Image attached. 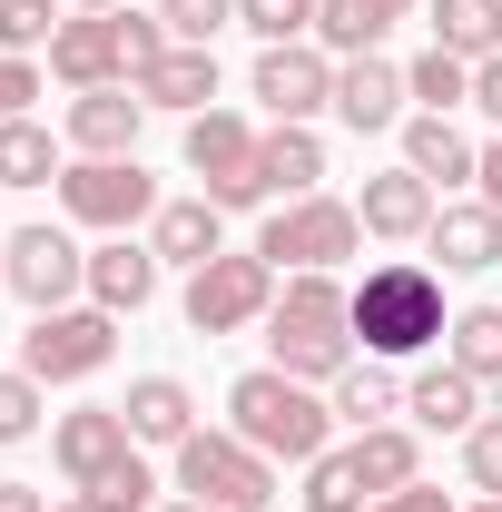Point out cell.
<instances>
[{"label":"cell","instance_id":"1","mask_svg":"<svg viewBox=\"0 0 502 512\" xmlns=\"http://www.w3.org/2000/svg\"><path fill=\"white\" fill-rule=\"evenodd\" d=\"M266 345L296 384H335L355 365V296L335 276H286L276 306H266Z\"/></svg>","mask_w":502,"mask_h":512},{"label":"cell","instance_id":"2","mask_svg":"<svg viewBox=\"0 0 502 512\" xmlns=\"http://www.w3.org/2000/svg\"><path fill=\"white\" fill-rule=\"evenodd\" d=\"M227 434H247L266 463H315L335 444V404L315 384H296L286 365H256V375L227 384Z\"/></svg>","mask_w":502,"mask_h":512},{"label":"cell","instance_id":"3","mask_svg":"<svg viewBox=\"0 0 502 512\" xmlns=\"http://www.w3.org/2000/svg\"><path fill=\"white\" fill-rule=\"evenodd\" d=\"M345 296H355V345L384 355V365L424 355L443 335V276L424 256H384V266H365V286H345Z\"/></svg>","mask_w":502,"mask_h":512},{"label":"cell","instance_id":"4","mask_svg":"<svg viewBox=\"0 0 502 512\" xmlns=\"http://www.w3.org/2000/svg\"><path fill=\"white\" fill-rule=\"evenodd\" d=\"M158 50H178L168 20H138V10H79V20H60V40H50V79H69V89H119V79H138Z\"/></svg>","mask_w":502,"mask_h":512},{"label":"cell","instance_id":"5","mask_svg":"<svg viewBox=\"0 0 502 512\" xmlns=\"http://www.w3.org/2000/svg\"><path fill=\"white\" fill-rule=\"evenodd\" d=\"M355 247H365V217H355L345 197H286V207L256 227V256H266L276 276H335Z\"/></svg>","mask_w":502,"mask_h":512},{"label":"cell","instance_id":"6","mask_svg":"<svg viewBox=\"0 0 502 512\" xmlns=\"http://www.w3.org/2000/svg\"><path fill=\"white\" fill-rule=\"evenodd\" d=\"M178 493L217 512H266L276 503V463L247 444V434H188L178 444Z\"/></svg>","mask_w":502,"mask_h":512},{"label":"cell","instance_id":"7","mask_svg":"<svg viewBox=\"0 0 502 512\" xmlns=\"http://www.w3.org/2000/svg\"><path fill=\"white\" fill-rule=\"evenodd\" d=\"M109 355H119V316L109 306H50L20 335V375H40V384H89Z\"/></svg>","mask_w":502,"mask_h":512},{"label":"cell","instance_id":"8","mask_svg":"<svg viewBox=\"0 0 502 512\" xmlns=\"http://www.w3.org/2000/svg\"><path fill=\"white\" fill-rule=\"evenodd\" d=\"M276 266L256 247H227V256H207L188 276V325L197 335H247V325H266V306H276Z\"/></svg>","mask_w":502,"mask_h":512},{"label":"cell","instance_id":"9","mask_svg":"<svg viewBox=\"0 0 502 512\" xmlns=\"http://www.w3.org/2000/svg\"><path fill=\"white\" fill-rule=\"evenodd\" d=\"M60 207L79 217V227L128 237V227H138V217H158L168 197H158V178H148L138 158H69V168H60Z\"/></svg>","mask_w":502,"mask_h":512},{"label":"cell","instance_id":"10","mask_svg":"<svg viewBox=\"0 0 502 512\" xmlns=\"http://www.w3.org/2000/svg\"><path fill=\"white\" fill-rule=\"evenodd\" d=\"M256 138L266 128H247L237 109H197L188 119V168H197V188L217 197V207H266V188H256Z\"/></svg>","mask_w":502,"mask_h":512},{"label":"cell","instance_id":"11","mask_svg":"<svg viewBox=\"0 0 502 512\" xmlns=\"http://www.w3.org/2000/svg\"><path fill=\"white\" fill-rule=\"evenodd\" d=\"M0 286H10L30 316H50V306H69V296L89 286V256L69 247V227H20V237L0 247Z\"/></svg>","mask_w":502,"mask_h":512},{"label":"cell","instance_id":"12","mask_svg":"<svg viewBox=\"0 0 502 512\" xmlns=\"http://www.w3.org/2000/svg\"><path fill=\"white\" fill-rule=\"evenodd\" d=\"M256 109L266 119H296L306 128L315 109H335V60L315 50V40H276V50H256Z\"/></svg>","mask_w":502,"mask_h":512},{"label":"cell","instance_id":"13","mask_svg":"<svg viewBox=\"0 0 502 512\" xmlns=\"http://www.w3.org/2000/svg\"><path fill=\"white\" fill-rule=\"evenodd\" d=\"M50 453H60L69 493H99L119 463H138V434H128L119 404H79V414H60V424H50Z\"/></svg>","mask_w":502,"mask_h":512},{"label":"cell","instance_id":"14","mask_svg":"<svg viewBox=\"0 0 502 512\" xmlns=\"http://www.w3.org/2000/svg\"><path fill=\"white\" fill-rule=\"evenodd\" d=\"M138 119H148V99H138V89H69V148H79V158H138Z\"/></svg>","mask_w":502,"mask_h":512},{"label":"cell","instance_id":"15","mask_svg":"<svg viewBox=\"0 0 502 512\" xmlns=\"http://www.w3.org/2000/svg\"><path fill=\"white\" fill-rule=\"evenodd\" d=\"M404 99H414V89H404V69L384 60V50H365V60H345V69H335V119L355 128V138L394 128V119H404Z\"/></svg>","mask_w":502,"mask_h":512},{"label":"cell","instance_id":"16","mask_svg":"<svg viewBox=\"0 0 502 512\" xmlns=\"http://www.w3.org/2000/svg\"><path fill=\"white\" fill-rule=\"evenodd\" d=\"M128 89H138L148 109H178V119H197V109H217V50H188V40H178V50H158V60L138 69Z\"/></svg>","mask_w":502,"mask_h":512},{"label":"cell","instance_id":"17","mask_svg":"<svg viewBox=\"0 0 502 512\" xmlns=\"http://www.w3.org/2000/svg\"><path fill=\"white\" fill-rule=\"evenodd\" d=\"M227 207L217 197H168L158 217H148V247H158V266H207V256H227V227H217Z\"/></svg>","mask_w":502,"mask_h":512},{"label":"cell","instance_id":"18","mask_svg":"<svg viewBox=\"0 0 502 512\" xmlns=\"http://www.w3.org/2000/svg\"><path fill=\"white\" fill-rule=\"evenodd\" d=\"M355 217H365V237H434V188L414 178V168H384V178H365V197H355Z\"/></svg>","mask_w":502,"mask_h":512},{"label":"cell","instance_id":"19","mask_svg":"<svg viewBox=\"0 0 502 512\" xmlns=\"http://www.w3.org/2000/svg\"><path fill=\"white\" fill-rule=\"evenodd\" d=\"M315 178H325V138H315V128L276 119L256 138V188H266V207H276V197H315Z\"/></svg>","mask_w":502,"mask_h":512},{"label":"cell","instance_id":"20","mask_svg":"<svg viewBox=\"0 0 502 512\" xmlns=\"http://www.w3.org/2000/svg\"><path fill=\"white\" fill-rule=\"evenodd\" d=\"M404 168H414L424 188H463V178L483 168V148H473V138H463L453 119H434V109H414V119H404Z\"/></svg>","mask_w":502,"mask_h":512},{"label":"cell","instance_id":"21","mask_svg":"<svg viewBox=\"0 0 502 512\" xmlns=\"http://www.w3.org/2000/svg\"><path fill=\"white\" fill-rule=\"evenodd\" d=\"M404 414H414L424 434H473V424H483V384L463 375V365H424V375L404 384Z\"/></svg>","mask_w":502,"mask_h":512},{"label":"cell","instance_id":"22","mask_svg":"<svg viewBox=\"0 0 502 512\" xmlns=\"http://www.w3.org/2000/svg\"><path fill=\"white\" fill-rule=\"evenodd\" d=\"M148 296H158V247H128V237L89 247V306H109V316H138Z\"/></svg>","mask_w":502,"mask_h":512},{"label":"cell","instance_id":"23","mask_svg":"<svg viewBox=\"0 0 502 512\" xmlns=\"http://www.w3.org/2000/svg\"><path fill=\"white\" fill-rule=\"evenodd\" d=\"M119 414H128V434H138V444H168V453L197 434V394H188L178 375H138Z\"/></svg>","mask_w":502,"mask_h":512},{"label":"cell","instance_id":"24","mask_svg":"<svg viewBox=\"0 0 502 512\" xmlns=\"http://www.w3.org/2000/svg\"><path fill=\"white\" fill-rule=\"evenodd\" d=\"M434 256H443V266H463V276L502 266V207H483V197H463V207H434Z\"/></svg>","mask_w":502,"mask_h":512},{"label":"cell","instance_id":"25","mask_svg":"<svg viewBox=\"0 0 502 512\" xmlns=\"http://www.w3.org/2000/svg\"><path fill=\"white\" fill-rule=\"evenodd\" d=\"M394 20H404L394 0H315V50L365 60V50H384V30H394Z\"/></svg>","mask_w":502,"mask_h":512},{"label":"cell","instance_id":"26","mask_svg":"<svg viewBox=\"0 0 502 512\" xmlns=\"http://www.w3.org/2000/svg\"><path fill=\"white\" fill-rule=\"evenodd\" d=\"M325 404H335V424H355V434H365V424H384V414L404 404V384H394V365H384V355H355V365L335 375V394H325Z\"/></svg>","mask_w":502,"mask_h":512},{"label":"cell","instance_id":"27","mask_svg":"<svg viewBox=\"0 0 502 512\" xmlns=\"http://www.w3.org/2000/svg\"><path fill=\"white\" fill-rule=\"evenodd\" d=\"M355 463H365V483L384 493H404V483H424V444H414V424H365L355 434Z\"/></svg>","mask_w":502,"mask_h":512},{"label":"cell","instance_id":"28","mask_svg":"<svg viewBox=\"0 0 502 512\" xmlns=\"http://www.w3.org/2000/svg\"><path fill=\"white\" fill-rule=\"evenodd\" d=\"M434 50H453V60H493L502 50V0H434Z\"/></svg>","mask_w":502,"mask_h":512},{"label":"cell","instance_id":"29","mask_svg":"<svg viewBox=\"0 0 502 512\" xmlns=\"http://www.w3.org/2000/svg\"><path fill=\"white\" fill-rule=\"evenodd\" d=\"M306 512H365L375 503V483H365V463H355V444H325L306 463V493H296Z\"/></svg>","mask_w":502,"mask_h":512},{"label":"cell","instance_id":"30","mask_svg":"<svg viewBox=\"0 0 502 512\" xmlns=\"http://www.w3.org/2000/svg\"><path fill=\"white\" fill-rule=\"evenodd\" d=\"M69 158H60V138L40 119H0V188H50Z\"/></svg>","mask_w":502,"mask_h":512},{"label":"cell","instance_id":"31","mask_svg":"<svg viewBox=\"0 0 502 512\" xmlns=\"http://www.w3.org/2000/svg\"><path fill=\"white\" fill-rule=\"evenodd\" d=\"M404 89H414L434 119H453V109H473V60H453V50H414Z\"/></svg>","mask_w":502,"mask_h":512},{"label":"cell","instance_id":"32","mask_svg":"<svg viewBox=\"0 0 502 512\" xmlns=\"http://www.w3.org/2000/svg\"><path fill=\"white\" fill-rule=\"evenodd\" d=\"M443 335H453V365L473 384H502V306H463Z\"/></svg>","mask_w":502,"mask_h":512},{"label":"cell","instance_id":"33","mask_svg":"<svg viewBox=\"0 0 502 512\" xmlns=\"http://www.w3.org/2000/svg\"><path fill=\"white\" fill-rule=\"evenodd\" d=\"M60 40V0H0V60H30Z\"/></svg>","mask_w":502,"mask_h":512},{"label":"cell","instance_id":"34","mask_svg":"<svg viewBox=\"0 0 502 512\" xmlns=\"http://www.w3.org/2000/svg\"><path fill=\"white\" fill-rule=\"evenodd\" d=\"M40 414H50V384L10 365V375H0V444H30V434H40Z\"/></svg>","mask_w":502,"mask_h":512},{"label":"cell","instance_id":"35","mask_svg":"<svg viewBox=\"0 0 502 512\" xmlns=\"http://www.w3.org/2000/svg\"><path fill=\"white\" fill-rule=\"evenodd\" d=\"M158 20H168V40H188V50H217V30L237 20V0H158Z\"/></svg>","mask_w":502,"mask_h":512},{"label":"cell","instance_id":"36","mask_svg":"<svg viewBox=\"0 0 502 512\" xmlns=\"http://www.w3.org/2000/svg\"><path fill=\"white\" fill-rule=\"evenodd\" d=\"M237 20L276 50V40H306V30H315V0H237Z\"/></svg>","mask_w":502,"mask_h":512},{"label":"cell","instance_id":"37","mask_svg":"<svg viewBox=\"0 0 502 512\" xmlns=\"http://www.w3.org/2000/svg\"><path fill=\"white\" fill-rule=\"evenodd\" d=\"M463 473H473V493H502V414H483L463 434Z\"/></svg>","mask_w":502,"mask_h":512},{"label":"cell","instance_id":"38","mask_svg":"<svg viewBox=\"0 0 502 512\" xmlns=\"http://www.w3.org/2000/svg\"><path fill=\"white\" fill-rule=\"evenodd\" d=\"M30 99H40V69H30V60H0V119H30Z\"/></svg>","mask_w":502,"mask_h":512},{"label":"cell","instance_id":"39","mask_svg":"<svg viewBox=\"0 0 502 512\" xmlns=\"http://www.w3.org/2000/svg\"><path fill=\"white\" fill-rule=\"evenodd\" d=\"M473 109H483V119L502 128V50H493V60H483V69H473Z\"/></svg>","mask_w":502,"mask_h":512},{"label":"cell","instance_id":"40","mask_svg":"<svg viewBox=\"0 0 502 512\" xmlns=\"http://www.w3.org/2000/svg\"><path fill=\"white\" fill-rule=\"evenodd\" d=\"M365 512H453V503H443L434 483H404V493H384V503H365Z\"/></svg>","mask_w":502,"mask_h":512},{"label":"cell","instance_id":"41","mask_svg":"<svg viewBox=\"0 0 502 512\" xmlns=\"http://www.w3.org/2000/svg\"><path fill=\"white\" fill-rule=\"evenodd\" d=\"M473 188H483V207H502V138L483 148V168H473Z\"/></svg>","mask_w":502,"mask_h":512},{"label":"cell","instance_id":"42","mask_svg":"<svg viewBox=\"0 0 502 512\" xmlns=\"http://www.w3.org/2000/svg\"><path fill=\"white\" fill-rule=\"evenodd\" d=\"M0 512H50V503H40L30 483H0Z\"/></svg>","mask_w":502,"mask_h":512},{"label":"cell","instance_id":"43","mask_svg":"<svg viewBox=\"0 0 502 512\" xmlns=\"http://www.w3.org/2000/svg\"><path fill=\"white\" fill-rule=\"evenodd\" d=\"M50 512H119V503H109V493H60Z\"/></svg>","mask_w":502,"mask_h":512},{"label":"cell","instance_id":"44","mask_svg":"<svg viewBox=\"0 0 502 512\" xmlns=\"http://www.w3.org/2000/svg\"><path fill=\"white\" fill-rule=\"evenodd\" d=\"M158 512H217V503H158Z\"/></svg>","mask_w":502,"mask_h":512},{"label":"cell","instance_id":"45","mask_svg":"<svg viewBox=\"0 0 502 512\" xmlns=\"http://www.w3.org/2000/svg\"><path fill=\"white\" fill-rule=\"evenodd\" d=\"M79 10H128V0H79Z\"/></svg>","mask_w":502,"mask_h":512},{"label":"cell","instance_id":"46","mask_svg":"<svg viewBox=\"0 0 502 512\" xmlns=\"http://www.w3.org/2000/svg\"><path fill=\"white\" fill-rule=\"evenodd\" d=\"M473 512H502V493H483V503H473Z\"/></svg>","mask_w":502,"mask_h":512},{"label":"cell","instance_id":"47","mask_svg":"<svg viewBox=\"0 0 502 512\" xmlns=\"http://www.w3.org/2000/svg\"><path fill=\"white\" fill-rule=\"evenodd\" d=\"M394 10H414V0H394Z\"/></svg>","mask_w":502,"mask_h":512}]
</instances>
